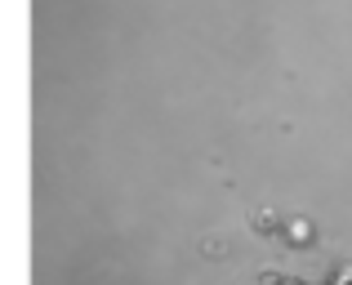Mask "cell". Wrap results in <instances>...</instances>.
Listing matches in <instances>:
<instances>
[{
    "label": "cell",
    "instance_id": "6da1fadb",
    "mask_svg": "<svg viewBox=\"0 0 352 285\" xmlns=\"http://www.w3.org/2000/svg\"><path fill=\"white\" fill-rule=\"evenodd\" d=\"M321 285H352V277H344V281H321Z\"/></svg>",
    "mask_w": 352,
    "mask_h": 285
}]
</instances>
